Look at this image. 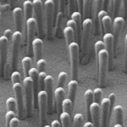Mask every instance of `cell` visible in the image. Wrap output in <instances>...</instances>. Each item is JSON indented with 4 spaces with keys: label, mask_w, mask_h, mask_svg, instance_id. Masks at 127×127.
I'll return each instance as SVG.
<instances>
[{
    "label": "cell",
    "mask_w": 127,
    "mask_h": 127,
    "mask_svg": "<svg viewBox=\"0 0 127 127\" xmlns=\"http://www.w3.org/2000/svg\"><path fill=\"white\" fill-rule=\"evenodd\" d=\"M97 74H98V84L100 88L104 87L106 84L107 71L109 68V56L107 51L102 50L97 58Z\"/></svg>",
    "instance_id": "1"
},
{
    "label": "cell",
    "mask_w": 127,
    "mask_h": 127,
    "mask_svg": "<svg viewBox=\"0 0 127 127\" xmlns=\"http://www.w3.org/2000/svg\"><path fill=\"white\" fill-rule=\"evenodd\" d=\"M68 47V51H69V56H70L71 78L73 80H77L78 78L80 46L77 42L73 41Z\"/></svg>",
    "instance_id": "2"
},
{
    "label": "cell",
    "mask_w": 127,
    "mask_h": 127,
    "mask_svg": "<svg viewBox=\"0 0 127 127\" xmlns=\"http://www.w3.org/2000/svg\"><path fill=\"white\" fill-rule=\"evenodd\" d=\"M22 87L24 91L25 101V112L28 117L31 115L33 100V84L31 78L25 76L22 81Z\"/></svg>",
    "instance_id": "3"
},
{
    "label": "cell",
    "mask_w": 127,
    "mask_h": 127,
    "mask_svg": "<svg viewBox=\"0 0 127 127\" xmlns=\"http://www.w3.org/2000/svg\"><path fill=\"white\" fill-rule=\"evenodd\" d=\"M92 28H93V22L91 18L86 19L83 21L81 39H80L81 53L83 56H84L88 51Z\"/></svg>",
    "instance_id": "4"
},
{
    "label": "cell",
    "mask_w": 127,
    "mask_h": 127,
    "mask_svg": "<svg viewBox=\"0 0 127 127\" xmlns=\"http://www.w3.org/2000/svg\"><path fill=\"white\" fill-rule=\"evenodd\" d=\"M22 39V33L20 31H16L13 33L11 39V66L13 71H16L18 67L19 53L20 45Z\"/></svg>",
    "instance_id": "5"
},
{
    "label": "cell",
    "mask_w": 127,
    "mask_h": 127,
    "mask_svg": "<svg viewBox=\"0 0 127 127\" xmlns=\"http://www.w3.org/2000/svg\"><path fill=\"white\" fill-rule=\"evenodd\" d=\"M33 12L35 19L37 25V32L39 36L44 35V25H43V4L42 0H33Z\"/></svg>",
    "instance_id": "6"
},
{
    "label": "cell",
    "mask_w": 127,
    "mask_h": 127,
    "mask_svg": "<svg viewBox=\"0 0 127 127\" xmlns=\"http://www.w3.org/2000/svg\"><path fill=\"white\" fill-rule=\"evenodd\" d=\"M44 7H45V19H46L47 35L48 38H51L52 36L54 20L55 18L54 4L51 0H45L44 3Z\"/></svg>",
    "instance_id": "7"
},
{
    "label": "cell",
    "mask_w": 127,
    "mask_h": 127,
    "mask_svg": "<svg viewBox=\"0 0 127 127\" xmlns=\"http://www.w3.org/2000/svg\"><path fill=\"white\" fill-rule=\"evenodd\" d=\"M13 90L17 104V115L22 119L24 116V91L22 83L13 84Z\"/></svg>",
    "instance_id": "8"
},
{
    "label": "cell",
    "mask_w": 127,
    "mask_h": 127,
    "mask_svg": "<svg viewBox=\"0 0 127 127\" xmlns=\"http://www.w3.org/2000/svg\"><path fill=\"white\" fill-rule=\"evenodd\" d=\"M37 103L39 109L40 124L43 126L46 122V116L48 112V96L45 90H41L37 95Z\"/></svg>",
    "instance_id": "9"
},
{
    "label": "cell",
    "mask_w": 127,
    "mask_h": 127,
    "mask_svg": "<svg viewBox=\"0 0 127 127\" xmlns=\"http://www.w3.org/2000/svg\"><path fill=\"white\" fill-rule=\"evenodd\" d=\"M103 41L105 44V50L108 53L109 56V68L110 70L113 68L114 63V55H115V47H114V37L112 32L105 33L103 37Z\"/></svg>",
    "instance_id": "10"
},
{
    "label": "cell",
    "mask_w": 127,
    "mask_h": 127,
    "mask_svg": "<svg viewBox=\"0 0 127 127\" xmlns=\"http://www.w3.org/2000/svg\"><path fill=\"white\" fill-rule=\"evenodd\" d=\"M45 89L48 96V113L51 114L54 110V79L50 75H47L44 81Z\"/></svg>",
    "instance_id": "11"
},
{
    "label": "cell",
    "mask_w": 127,
    "mask_h": 127,
    "mask_svg": "<svg viewBox=\"0 0 127 127\" xmlns=\"http://www.w3.org/2000/svg\"><path fill=\"white\" fill-rule=\"evenodd\" d=\"M104 4V0H93L92 14V22L93 27L95 29V34L100 35V23L98 19V14L100 10H103Z\"/></svg>",
    "instance_id": "12"
},
{
    "label": "cell",
    "mask_w": 127,
    "mask_h": 127,
    "mask_svg": "<svg viewBox=\"0 0 127 127\" xmlns=\"http://www.w3.org/2000/svg\"><path fill=\"white\" fill-rule=\"evenodd\" d=\"M26 28H27V44L28 52L30 53L32 49V41L35 38V32L37 30V25L34 17H31L26 20Z\"/></svg>",
    "instance_id": "13"
},
{
    "label": "cell",
    "mask_w": 127,
    "mask_h": 127,
    "mask_svg": "<svg viewBox=\"0 0 127 127\" xmlns=\"http://www.w3.org/2000/svg\"><path fill=\"white\" fill-rule=\"evenodd\" d=\"M100 127H108L109 121V100L102 99L100 103Z\"/></svg>",
    "instance_id": "14"
},
{
    "label": "cell",
    "mask_w": 127,
    "mask_h": 127,
    "mask_svg": "<svg viewBox=\"0 0 127 127\" xmlns=\"http://www.w3.org/2000/svg\"><path fill=\"white\" fill-rule=\"evenodd\" d=\"M124 25V19L121 16H117L114 18V20L112 22V35L114 37V47L115 49L117 50L118 40L120 37L121 32L122 31V28Z\"/></svg>",
    "instance_id": "15"
},
{
    "label": "cell",
    "mask_w": 127,
    "mask_h": 127,
    "mask_svg": "<svg viewBox=\"0 0 127 127\" xmlns=\"http://www.w3.org/2000/svg\"><path fill=\"white\" fill-rule=\"evenodd\" d=\"M98 19L100 23L103 26V33H109L112 31V17L108 14L107 11L102 10L98 14Z\"/></svg>",
    "instance_id": "16"
},
{
    "label": "cell",
    "mask_w": 127,
    "mask_h": 127,
    "mask_svg": "<svg viewBox=\"0 0 127 127\" xmlns=\"http://www.w3.org/2000/svg\"><path fill=\"white\" fill-rule=\"evenodd\" d=\"M9 42V40L4 35L0 36V64L1 69L7 62Z\"/></svg>",
    "instance_id": "17"
},
{
    "label": "cell",
    "mask_w": 127,
    "mask_h": 127,
    "mask_svg": "<svg viewBox=\"0 0 127 127\" xmlns=\"http://www.w3.org/2000/svg\"><path fill=\"white\" fill-rule=\"evenodd\" d=\"M91 120L93 127H100V105L93 102L90 106Z\"/></svg>",
    "instance_id": "18"
},
{
    "label": "cell",
    "mask_w": 127,
    "mask_h": 127,
    "mask_svg": "<svg viewBox=\"0 0 127 127\" xmlns=\"http://www.w3.org/2000/svg\"><path fill=\"white\" fill-rule=\"evenodd\" d=\"M32 50L34 56L35 62L42 59L43 41L40 38H35L32 41Z\"/></svg>",
    "instance_id": "19"
},
{
    "label": "cell",
    "mask_w": 127,
    "mask_h": 127,
    "mask_svg": "<svg viewBox=\"0 0 127 127\" xmlns=\"http://www.w3.org/2000/svg\"><path fill=\"white\" fill-rule=\"evenodd\" d=\"M71 19H73L77 25V32L75 35V39L77 40V43H80V39H81V32H82V14L79 11H74L71 14ZM76 41V42H77Z\"/></svg>",
    "instance_id": "20"
},
{
    "label": "cell",
    "mask_w": 127,
    "mask_h": 127,
    "mask_svg": "<svg viewBox=\"0 0 127 127\" xmlns=\"http://www.w3.org/2000/svg\"><path fill=\"white\" fill-rule=\"evenodd\" d=\"M65 92L64 88L62 87H57L54 91V97H55V103H56V108L57 113L59 116L63 112V108H62V103L65 99Z\"/></svg>",
    "instance_id": "21"
},
{
    "label": "cell",
    "mask_w": 127,
    "mask_h": 127,
    "mask_svg": "<svg viewBox=\"0 0 127 127\" xmlns=\"http://www.w3.org/2000/svg\"><path fill=\"white\" fill-rule=\"evenodd\" d=\"M12 13H13V16L15 28H16V31L22 32V20H23V10L19 7H16L13 8Z\"/></svg>",
    "instance_id": "22"
},
{
    "label": "cell",
    "mask_w": 127,
    "mask_h": 127,
    "mask_svg": "<svg viewBox=\"0 0 127 127\" xmlns=\"http://www.w3.org/2000/svg\"><path fill=\"white\" fill-rule=\"evenodd\" d=\"M77 87H78V82L77 80H73L71 79L68 84V97L72 102L73 103H74L75 100V97H76V93H77Z\"/></svg>",
    "instance_id": "23"
},
{
    "label": "cell",
    "mask_w": 127,
    "mask_h": 127,
    "mask_svg": "<svg viewBox=\"0 0 127 127\" xmlns=\"http://www.w3.org/2000/svg\"><path fill=\"white\" fill-rule=\"evenodd\" d=\"M86 100V112L89 120H91V114H90V106L94 102V94L92 90H87L84 94Z\"/></svg>",
    "instance_id": "24"
},
{
    "label": "cell",
    "mask_w": 127,
    "mask_h": 127,
    "mask_svg": "<svg viewBox=\"0 0 127 127\" xmlns=\"http://www.w3.org/2000/svg\"><path fill=\"white\" fill-rule=\"evenodd\" d=\"M93 0H83V19H88L92 14Z\"/></svg>",
    "instance_id": "25"
},
{
    "label": "cell",
    "mask_w": 127,
    "mask_h": 127,
    "mask_svg": "<svg viewBox=\"0 0 127 127\" xmlns=\"http://www.w3.org/2000/svg\"><path fill=\"white\" fill-rule=\"evenodd\" d=\"M113 112L115 114V121L116 124L124 125V109L122 106L118 105L113 109Z\"/></svg>",
    "instance_id": "26"
},
{
    "label": "cell",
    "mask_w": 127,
    "mask_h": 127,
    "mask_svg": "<svg viewBox=\"0 0 127 127\" xmlns=\"http://www.w3.org/2000/svg\"><path fill=\"white\" fill-rule=\"evenodd\" d=\"M23 10H24V16L25 20L33 17V3L31 0H25L23 2Z\"/></svg>",
    "instance_id": "27"
},
{
    "label": "cell",
    "mask_w": 127,
    "mask_h": 127,
    "mask_svg": "<svg viewBox=\"0 0 127 127\" xmlns=\"http://www.w3.org/2000/svg\"><path fill=\"white\" fill-rule=\"evenodd\" d=\"M63 34L65 38V41H66V44L68 46L71 43H72L73 41H74V38H75V33L74 30L66 26L63 29Z\"/></svg>",
    "instance_id": "28"
},
{
    "label": "cell",
    "mask_w": 127,
    "mask_h": 127,
    "mask_svg": "<svg viewBox=\"0 0 127 127\" xmlns=\"http://www.w3.org/2000/svg\"><path fill=\"white\" fill-rule=\"evenodd\" d=\"M22 68H23L25 77L28 76V72H29L30 69L31 68L32 65V60L31 57H29V56L24 57L22 60Z\"/></svg>",
    "instance_id": "29"
},
{
    "label": "cell",
    "mask_w": 127,
    "mask_h": 127,
    "mask_svg": "<svg viewBox=\"0 0 127 127\" xmlns=\"http://www.w3.org/2000/svg\"><path fill=\"white\" fill-rule=\"evenodd\" d=\"M73 102L69 99V98H65L62 103V108H63V112L68 113L70 115L72 114V109H73Z\"/></svg>",
    "instance_id": "30"
},
{
    "label": "cell",
    "mask_w": 127,
    "mask_h": 127,
    "mask_svg": "<svg viewBox=\"0 0 127 127\" xmlns=\"http://www.w3.org/2000/svg\"><path fill=\"white\" fill-rule=\"evenodd\" d=\"M60 119L62 127H71V115L68 113L63 112L60 115Z\"/></svg>",
    "instance_id": "31"
},
{
    "label": "cell",
    "mask_w": 127,
    "mask_h": 127,
    "mask_svg": "<svg viewBox=\"0 0 127 127\" xmlns=\"http://www.w3.org/2000/svg\"><path fill=\"white\" fill-rule=\"evenodd\" d=\"M6 106L7 108V110L13 111L16 113H17V104L16 99L13 97H10L6 100Z\"/></svg>",
    "instance_id": "32"
},
{
    "label": "cell",
    "mask_w": 127,
    "mask_h": 127,
    "mask_svg": "<svg viewBox=\"0 0 127 127\" xmlns=\"http://www.w3.org/2000/svg\"><path fill=\"white\" fill-rule=\"evenodd\" d=\"M123 0H112V16L114 18L118 16L121 7V3Z\"/></svg>",
    "instance_id": "33"
},
{
    "label": "cell",
    "mask_w": 127,
    "mask_h": 127,
    "mask_svg": "<svg viewBox=\"0 0 127 127\" xmlns=\"http://www.w3.org/2000/svg\"><path fill=\"white\" fill-rule=\"evenodd\" d=\"M68 78V74L65 72H60L58 75V78H57V87H62L64 88L65 82L67 81Z\"/></svg>",
    "instance_id": "34"
},
{
    "label": "cell",
    "mask_w": 127,
    "mask_h": 127,
    "mask_svg": "<svg viewBox=\"0 0 127 127\" xmlns=\"http://www.w3.org/2000/svg\"><path fill=\"white\" fill-rule=\"evenodd\" d=\"M55 18H56V27H55L56 35H58L59 32L60 31V28H61V23L63 19V13L61 11H59Z\"/></svg>",
    "instance_id": "35"
},
{
    "label": "cell",
    "mask_w": 127,
    "mask_h": 127,
    "mask_svg": "<svg viewBox=\"0 0 127 127\" xmlns=\"http://www.w3.org/2000/svg\"><path fill=\"white\" fill-rule=\"evenodd\" d=\"M83 122V116L80 113H77L74 115L73 118V127H82Z\"/></svg>",
    "instance_id": "36"
},
{
    "label": "cell",
    "mask_w": 127,
    "mask_h": 127,
    "mask_svg": "<svg viewBox=\"0 0 127 127\" xmlns=\"http://www.w3.org/2000/svg\"><path fill=\"white\" fill-rule=\"evenodd\" d=\"M93 94H94V100L95 103H97L99 104H100L101 100H102V96H103V90L101 88H96L95 90L93 91Z\"/></svg>",
    "instance_id": "37"
},
{
    "label": "cell",
    "mask_w": 127,
    "mask_h": 127,
    "mask_svg": "<svg viewBox=\"0 0 127 127\" xmlns=\"http://www.w3.org/2000/svg\"><path fill=\"white\" fill-rule=\"evenodd\" d=\"M12 69V66L11 64L9 62H6L4 64V66H3V72H4V79H8L9 78H10V70Z\"/></svg>",
    "instance_id": "38"
},
{
    "label": "cell",
    "mask_w": 127,
    "mask_h": 127,
    "mask_svg": "<svg viewBox=\"0 0 127 127\" xmlns=\"http://www.w3.org/2000/svg\"><path fill=\"white\" fill-rule=\"evenodd\" d=\"M10 79L13 82V84H16V83H21L22 81V75L20 74V72L17 70L13 71L11 74H10Z\"/></svg>",
    "instance_id": "39"
},
{
    "label": "cell",
    "mask_w": 127,
    "mask_h": 127,
    "mask_svg": "<svg viewBox=\"0 0 127 127\" xmlns=\"http://www.w3.org/2000/svg\"><path fill=\"white\" fill-rule=\"evenodd\" d=\"M47 76V74L45 73V72H39V75H38V90H39V91L42 90V88L43 87V85L45 86L44 84V81L45 77Z\"/></svg>",
    "instance_id": "40"
},
{
    "label": "cell",
    "mask_w": 127,
    "mask_h": 127,
    "mask_svg": "<svg viewBox=\"0 0 127 127\" xmlns=\"http://www.w3.org/2000/svg\"><path fill=\"white\" fill-rule=\"evenodd\" d=\"M109 119L111 118L112 116V112L114 109V104L116 100V96L115 93H111L109 95Z\"/></svg>",
    "instance_id": "41"
},
{
    "label": "cell",
    "mask_w": 127,
    "mask_h": 127,
    "mask_svg": "<svg viewBox=\"0 0 127 127\" xmlns=\"http://www.w3.org/2000/svg\"><path fill=\"white\" fill-rule=\"evenodd\" d=\"M45 66H46V61L45 59H40L36 62V69L39 71V72H44Z\"/></svg>",
    "instance_id": "42"
},
{
    "label": "cell",
    "mask_w": 127,
    "mask_h": 127,
    "mask_svg": "<svg viewBox=\"0 0 127 127\" xmlns=\"http://www.w3.org/2000/svg\"><path fill=\"white\" fill-rule=\"evenodd\" d=\"M95 53H96V57L97 58L99 53L102 50L105 49V44L104 42L103 41H96L95 44Z\"/></svg>",
    "instance_id": "43"
},
{
    "label": "cell",
    "mask_w": 127,
    "mask_h": 127,
    "mask_svg": "<svg viewBox=\"0 0 127 127\" xmlns=\"http://www.w3.org/2000/svg\"><path fill=\"white\" fill-rule=\"evenodd\" d=\"M16 115V113L13 112V111H10V110H7V112H6V115H5V120H6V127H8L9 126V124H10V121L13 118H15Z\"/></svg>",
    "instance_id": "44"
},
{
    "label": "cell",
    "mask_w": 127,
    "mask_h": 127,
    "mask_svg": "<svg viewBox=\"0 0 127 127\" xmlns=\"http://www.w3.org/2000/svg\"><path fill=\"white\" fill-rule=\"evenodd\" d=\"M68 12L71 14L75 10V0H68Z\"/></svg>",
    "instance_id": "45"
},
{
    "label": "cell",
    "mask_w": 127,
    "mask_h": 127,
    "mask_svg": "<svg viewBox=\"0 0 127 127\" xmlns=\"http://www.w3.org/2000/svg\"><path fill=\"white\" fill-rule=\"evenodd\" d=\"M124 72L127 73V33L125 36V55H124Z\"/></svg>",
    "instance_id": "46"
},
{
    "label": "cell",
    "mask_w": 127,
    "mask_h": 127,
    "mask_svg": "<svg viewBox=\"0 0 127 127\" xmlns=\"http://www.w3.org/2000/svg\"><path fill=\"white\" fill-rule=\"evenodd\" d=\"M66 26L71 28L74 30V33H75V35H76V32H77V25H76L75 22H74L73 19H69V20L67 22V23H66Z\"/></svg>",
    "instance_id": "47"
},
{
    "label": "cell",
    "mask_w": 127,
    "mask_h": 127,
    "mask_svg": "<svg viewBox=\"0 0 127 127\" xmlns=\"http://www.w3.org/2000/svg\"><path fill=\"white\" fill-rule=\"evenodd\" d=\"M19 120L18 118L15 117L10 121L8 127H19Z\"/></svg>",
    "instance_id": "48"
},
{
    "label": "cell",
    "mask_w": 127,
    "mask_h": 127,
    "mask_svg": "<svg viewBox=\"0 0 127 127\" xmlns=\"http://www.w3.org/2000/svg\"><path fill=\"white\" fill-rule=\"evenodd\" d=\"M53 4H54V15L55 17L57 14V13L59 12V9H60V0H51Z\"/></svg>",
    "instance_id": "49"
},
{
    "label": "cell",
    "mask_w": 127,
    "mask_h": 127,
    "mask_svg": "<svg viewBox=\"0 0 127 127\" xmlns=\"http://www.w3.org/2000/svg\"><path fill=\"white\" fill-rule=\"evenodd\" d=\"M13 33V32H12V31H11L10 29H6V30L4 31V35L9 40V41H10L11 39H12Z\"/></svg>",
    "instance_id": "50"
},
{
    "label": "cell",
    "mask_w": 127,
    "mask_h": 127,
    "mask_svg": "<svg viewBox=\"0 0 127 127\" xmlns=\"http://www.w3.org/2000/svg\"><path fill=\"white\" fill-rule=\"evenodd\" d=\"M76 1H77L78 11L80 13H81L83 11V0H76Z\"/></svg>",
    "instance_id": "51"
},
{
    "label": "cell",
    "mask_w": 127,
    "mask_h": 127,
    "mask_svg": "<svg viewBox=\"0 0 127 127\" xmlns=\"http://www.w3.org/2000/svg\"><path fill=\"white\" fill-rule=\"evenodd\" d=\"M123 5H124V17L127 19V0H123Z\"/></svg>",
    "instance_id": "52"
},
{
    "label": "cell",
    "mask_w": 127,
    "mask_h": 127,
    "mask_svg": "<svg viewBox=\"0 0 127 127\" xmlns=\"http://www.w3.org/2000/svg\"><path fill=\"white\" fill-rule=\"evenodd\" d=\"M65 6V0H60V11L64 13Z\"/></svg>",
    "instance_id": "53"
},
{
    "label": "cell",
    "mask_w": 127,
    "mask_h": 127,
    "mask_svg": "<svg viewBox=\"0 0 127 127\" xmlns=\"http://www.w3.org/2000/svg\"><path fill=\"white\" fill-rule=\"evenodd\" d=\"M10 4H3V5H1V8H0V10H3V11H7L10 9Z\"/></svg>",
    "instance_id": "54"
},
{
    "label": "cell",
    "mask_w": 127,
    "mask_h": 127,
    "mask_svg": "<svg viewBox=\"0 0 127 127\" xmlns=\"http://www.w3.org/2000/svg\"><path fill=\"white\" fill-rule=\"evenodd\" d=\"M51 127H61V125H60V124L59 121H57V120H54V121H52Z\"/></svg>",
    "instance_id": "55"
},
{
    "label": "cell",
    "mask_w": 127,
    "mask_h": 127,
    "mask_svg": "<svg viewBox=\"0 0 127 127\" xmlns=\"http://www.w3.org/2000/svg\"><path fill=\"white\" fill-rule=\"evenodd\" d=\"M109 3H110V0H104V4H103V10H104L107 11V10L109 9Z\"/></svg>",
    "instance_id": "56"
},
{
    "label": "cell",
    "mask_w": 127,
    "mask_h": 127,
    "mask_svg": "<svg viewBox=\"0 0 127 127\" xmlns=\"http://www.w3.org/2000/svg\"><path fill=\"white\" fill-rule=\"evenodd\" d=\"M83 127H93V124H92V122L88 121V122H86V123L84 124Z\"/></svg>",
    "instance_id": "57"
},
{
    "label": "cell",
    "mask_w": 127,
    "mask_h": 127,
    "mask_svg": "<svg viewBox=\"0 0 127 127\" xmlns=\"http://www.w3.org/2000/svg\"><path fill=\"white\" fill-rule=\"evenodd\" d=\"M9 1V4L11 6V5H13V4H14V0H8Z\"/></svg>",
    "instance_id": "58"
},
{
    "label": "cell",
    "mask_w": 127,
    "mask_h": 127,
    "mask_svg": "<svg viewBox=\"0 0 127 127\" xmlns=\"http://www.w3.org/2000/svg\"><path fill=\"white\" fill-rule=\"evenodd\" d=\"M114 127H123V126L122 125H121V124H116L115 126H114Z\"/></svg>",
    "instance_id": "59"
},
{
    "label": "cell",
    "mask_w": 127,
    "mask_h": 127,
    "mask_svg": "<svg viewBox=\"0 0 127 127\" xmlns=\"http://www.w3.org/2000/svg\"><path fill=\"white\" fill-rule=\"evenodd\" d=\"M43 127H51V126H48V125H45V126H44Z\"/></svg>",
    "instance_id": "60"
},
{
    "label": "cell",
    "mask_w": 127,
    "mask_h": 127,
    "mask_svg": "<svg viewBox=\"0 0 127 127\" xmlns=\"http://www.w3.org/2000/svg\"><path fill=\"white\" fill-rule=\"evenodd\" d=\"M1 11L0 10V19H1Z\"/></svg>",
    "instance_id": "61"
},
{
    "label": "cell",
    "mask_w": 127,
    "mask_h": 127,
    "mask_svg": "<svg viewBox=\"0 0 127 127\" xmlns=\"http://www.w3.org/2000/svg\"><path fill=\"white\" fill-rule=\"evenodd\" d=\"M1 2H0V8H1Z\"/></svg>",
    "instance_id": "62"
}]
</instances>
